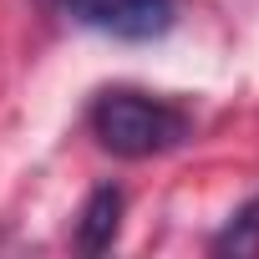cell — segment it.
<instances>
[{"instance_id": "1", "label": "cell", "mask_w": 259, "mask_h": 259, "mask_svg": "<svg viewBox=\"0 0 259 259\" xmlns=\"http://www.w3.org/2000/svg\"><path fill=\"white\" fill-rule=\"evenodd\" d=\"M87 122H92V138L102 143V153H112L122 163L173 153L193 138V117L183 107H173L163 97H148V92H133V87L97 92Z\"/></svg>"}, {"instance_id": "2", "label": "cell", "mask_w": 259, "mask_h": 259, "mask_svg": "<svg viewBox=\"0 0 259 259\" xmlns=\"http://www.w3.org/2000/svg\"><path fill=\"white\" fill-rule=\"evenodd\" d=\"M66 11L112 41H158L173 26L178 0H66Z\"/></svg>"}, {"instance_id": "3", "label": "cell", "mask_w": 259, "mask_h": 259, "mask_svg": "<svg viewBox=\"0 0 259 259\" xmlns=\"http://www.w3.org/2000/svg\"><path fill=\"white\" fill-rule=\"evenodd\" d=\"M122 208H127V198H122L117 183L92 188L81 213H76V249L81 254H107L117 244V234H122Z\"/></svg>"}, {"instance_id": "4", "label": "cell", "mask_w": 259, "mask_h": 259, "mask_svg": "<svg viewBox=\"0 0 259 259\" xmlns=\"http://www.w3.org/2000/svg\"><path fill=\"white\" fill-rule=\"evenodd\" d=\"M208 254H219V259H254L259 254V193L229 213V224L208 239Z\"/></svg>"}]
</instances>
